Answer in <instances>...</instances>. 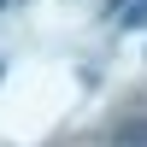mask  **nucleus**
<instances>
[{
    "label": "nucleus",
    "instance_id": "f257e3e1",
    "mask_svg": "<svg viewBox=\"0 0 147 147\" xmlns=\"http://www.w3.org/2000/svg\"><path fill=\"white\" fill-rule=\"evenodd\" d=\"M112 141H118V147H147V118H129V124H118V129H112Z\"/></svg>",
    "mask_w": 147,
    "mask_h": 147
},
{
    "label": "nucleus",
    "instance_id": "f03ea898",
    "mask_svg": "<svg viewBox=\"0 0 147 147\" xmlns=\"http://www.w3.org/2000/svg\"><path fill=\"white\" fill-rule=\"evenodd\" d=\"M124 24H129V30H141V24H147V0H141V6H136V12H129V18H124Z\"/></svg>",
    "mask_w": 147,
    "mask_h": 147
},
{
    "label": "nucleus",
    "instance_id": "7ed1b4c3",
    "mask_svg": "<svg viewBox=\"0 0 147 147\" xmlns=\"http://www.w3.org/2000/svg\"><path fill=\"white\" fill-rule=\"evenodd\" d=\"M0 71H6V65H0Z\"/></svg>",
    "mask_w": 147,
    "mask_h": 147
}]
</instances>
